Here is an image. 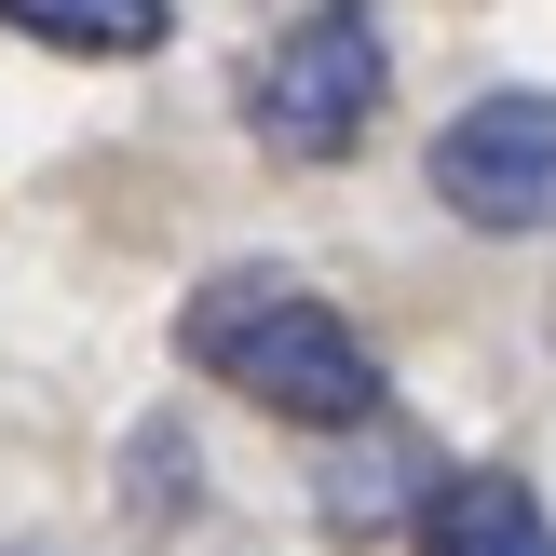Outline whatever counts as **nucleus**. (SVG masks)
<instances>
[{
  "instance_id": "6",
  "label": "nucleus",
  "mask_w": 556,
  "mask_h": 556,
  "mask_svg": "<svg viewBox=\"0 0 556 556\" xmlns=\"http://www.w3.org/2000/svg\"><path fill=\"white\" fill-rule=\"evenodd\" d=\"M0 27L41 54H81V68H123V54L177 41V0H0Z\"/></svg>"
},
{
  "instance_id": "1",
  "label": "nucleus",
  "mask_w": 556,
  "mask_h": 556,
  "mask_svg": "<svg viewBox=\"0 0 556 556\" xmlns=\"http://www.w3.org/2000/svg\"><path fill=\"white\" fill-rule=\"evenodd\" d=\"M177 353L204 380H231V394H258L271 421H299V434H353V421H380V394H394L380 353L353 340L299 271H204L190 313H177Z\"/></svg>"
},
{
  "instance_id": "3",
  "label": "nucleus",
  "mask_w": 556,
  "mask_h": 556,
  "mask_svg": "<svg viewBox=\"0 0 556 556\" xmlns=\"http://www.w3.org/2000/svg\"><path fill=\"white\" fill-rule=\"evenodd\" d=\"M434 204L462 231H556V96H476L434 123Z\"/></svg>"
},
{
  "instance_id": "5",
  "label": "nucleus",
  "mask_w": 556,
  "mask_h": 556,
  "mask_svg": "<svg viewBox=\"0 0 556 556\" xmlns=\"http://www.w3.org/2000/svg\"><path fill=\"white\" fill-rule=\"evenodd\" d=\"M407 543L421 556H556V516L530 503V476H434L421 516H407Z\"/></svg>"
},
{
  "instance_id": "2",
  "label": "nucleus",
  "mask_w": 556,
  "mask_h": 556,
  "mask_svg": "<svg viewBox=\"0 0 556 556\" xmlns=\"http://www.w3.org/2000/svg\"><path fill=\"white\" fill-rule=\"evenodd\" d=\"M380 96H394V41H380L367 0H299L286 27H271L258 54H244V136H258L271 163H353L380 123Z\"/></svg>"
},
{
  "instance_id": "4",
  "label": "nucleus",
  "mask_w": 556,
  "mask_h": 556,
  "mask_svg": "<svg viewBox=\"0 0 556 556\" xmlns=\"http://www.w3.org/2000/svg\"><path fill=\"white\" fill-rule=\"evenodd\" d=\"M313 503H326V530L340 543H380V530H407L421 516V489H434V462H421V434L380 407V421H353V434H313Z\"/></svg>"
}]
</instances>
